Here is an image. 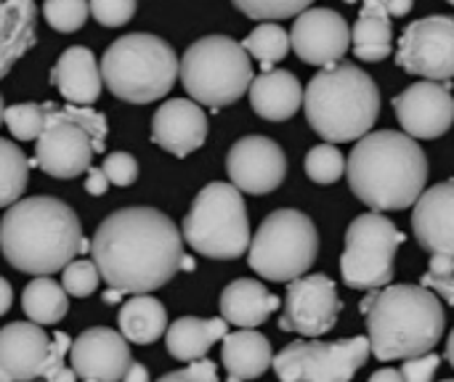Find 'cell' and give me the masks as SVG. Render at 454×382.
<instances>
[{"label":"cell","instance_id":"db71d44e","mask_svg":"<svg viewBox=\"0 0 454 382\" xmlns=\"http://www.w3.org/2000/svg\"><path fill=\"white\" fill-rule=\"evenodd\" d=\"M3 112H5V106H3V98H0V122H3Z\"/></svg>","mask_w":454,"mask_h":382},{"label":"cell","instance_id":"52a82bcc","mask_svg":"<svg viewBox=\"0 0 454 382\" xmlns=\"http://www.w3.org/2000/svg\"><path fill=\"white\" fill-rule=\"evenodd\" d=\"M178 74L200 106L223 109L250 90L253 64L242 43L226 35H207L186 48Z\"/></svg>","mask_w":454,"mask_h":382},{"label":"cell","instance_id":"816d5d0a","mask_svg":"<svg viewBox=\"0 0 454 382\" xmlns=\"http://www.w3.org/2000/svg\"><path fill=\"white\" fill-rule=\"evenodd\" d=\"M447 362L452 364L454 370V330L450 332V340H447Z\"/></svg>","mask_w":454,"mask_h":382},{"label":"cell","instance_id":"bcb514c9","mask_svg":"<svg viewBox=\"0 0 454 382\" xmlns=\"http://www.w3.org/2000/svg\"><path fill=\"white\" fill-rule=\"evenodd\" d=\"M412 3H415V0H386L391 16H407V13L412 11Z\"/></svg>","mask_w":454,"mask_h":382},{"label":"cell","instance_id":"8992f818","mask_svg":"<svg viewBox=\"0 0 454 382\" xmlns=\"http://www.w3.org/2000/svg\"><path fill=\"white\" fill-rule=\"evenodd\" d=\"M178 56L170 43L149 32L117 37L101 58V77L112 96L128 104H149L173 88L178 77Z\"/></svg>","mask_w":454,"mask_h":382},{"label":"cell","instance_id":"5bb4252c","mask_svg":"<svg viewBox=\"0 0 454 382\" xmlns=\"http://www.w3.org/2000/svg\"><path fill=\"white\" fill-rule=\"evenodd\" d=\"M340 308L343 306L335 282L330 277L303 274L287 282V298H285V314L279 319V330L303 338H322L335 327Z\"/></svg>","mask_w":454,"mask_h":382},{"label":"cell","instance_id":"ee69618b","mask_svg":"<svg viewBox=\"0 0 454 382\" xmlns=\"http://www.w3.org/2000/svg\"><path fill=\"white\" fill-rule=\"evenodd\" d=\"M106 186H109V178L101 168H88V175H85V191L93 194V197H101L106 194Z\"/></svg>","mask_w":454,"mask_h":382},{"label":"cell","instance_id":"5b68a950","mask_svg":"<svg viewBox=\"0 0 454 382\" xmlns=\"http://www.w3.org/2000/svg\"><path fill=\"white\" fill-rule=\"evenodd\" d=\"M303 106L311 130L325 141H359L380 114V90L364 69L338 61L311 77Z\"/></svg>","mask_w":454,"mask_h":382},{"label":"cell","instance_id":"f5cc1de1","mask_svg":"<svg viewBox=\"0 0 454 382\" xmlns=\"http://www.w3.org/2000/svg\"><path fill=\"white\" fill-rule=\"evenodd\" d=\"M181 271H194V261L184 255V258H181Z\"/></svg>","mask_w":454,"mask_h":382},{"label":"cell","instance_id":"9c48e42d","mask_svg":"<svg viewBox=\"0 0 454 382\" xmlns=\"http://www.w3.org/2000/svg\"><path fill=\"white\" fill-rule=\"evenodd\" d=\"M319 255L314 221L301 210L271 213L247 247L250 269L269 282H293L303 277Z\"/></svg>","mask_w":454,"mask_h":382},{"label":"cell","instance_id":"7a4b0ae2","mask_svg":"<svg viewBox=\"0 0 454 382\" xmlns=\"http://www.w3.org/2000/svg\"><path fill=\"white\" fill-rule=\"evenodd\" d=\"M0 250L24 274H56L90 250L74 210L56 197H27L8 205L0 221Z\"/></svg>","mask_w":454,"mask_h":382},{"label":"cell","instance_id":"277c9868","mask_svg":"<svg viewBox=\"0 0 454 382\" xmlns=\"http://www.w3.org/2000/svg\"><path fill=\"white\" fill-rule=\"evenodd\" d=\"M370 354L380 362H407L428 354L444 335V306L423 285H386L362 300Z\"/></svg>","mask_w":454,"mask_h":382},{"label":"cell","instance_id":"836d02e7","mask_svg":"<svg viewBox=\"0 0 454 382\" xmlns=\"http://www.w3.org/2000/svg\"><path fill=\"white\" fill-rule=\"evenodd\" d=\"M3 122L11 130L13 138L19 141H37V136L45 128V112L43 104H13L5 106Z\"/></svg>","mask_w":454,"mask_h":382},{"label":"cell","instance_id":"681fc988","mask_svg":"<svg viewBox=\"0 0 454 382\" xmlns=\"http://www.w3.org/2000/svg\"><path fill=\"white\" fill-rule=\"evenodd\" d=\"M125 298V292L122 290H117V287H109L106 292H104V300L109 303V306H114V303H120Z\"/></svg>","mask_w":454,"mask_h":382},{"label":"cell","instance_id":"f1b7e54d","mask_svg":"<svg viewBox=\"0 0 454 382\" xmlns=\"http://www.w3.org/2000/svg\"><path fill=\"white\" fill-rule=\"evenodd\" d=\"M168 330V311L160 300L149 298V292H138L120 308V332L128 343L152 346Z\"/></svg>","mask_w":454,"mask_h":382},{"label":"cell","instance_id":"603a6c76","mask_svg":"<svg viewBox=\"0 0 454 382\" xmlns=\"http://www.w3.org/2000/svg\"><path fill=\"white\" fill-rule=\"evenodd\" d=\"M250 104L258 117L285 122L303 109V85L287 69H263L250 82Z\"/></svg>","mask_w":454,"mask_h":382},{"label":"cell","instance_id":"f546056e","mask_svg":"<svg viewBox=\"0 0 454 382\" xmlns=\"http://www.w3.org/2000/svg\"><path fill=\"white\" fill-rule=\"evenodd\" d=\"M21 308H24L29 322L59 324L69 311V292L56 279H48V274H40L37 279H32L24 287Z\"/></svg>","mask_w":454,"mask_h":382},{"label":"cell","instance_id":"7402d4cb","mask_svg":"<svg viewBox=\"0 0 454 382\" xmlns=\"http://www.w3.org/2000/svg\"><path fill=\"white\" fill-rule=\"evenodd\" d=\"M51 82L69 104H96L104 88L101 64L96 61L90 48L72 45L56 58L51 69Z\"/></svg>","mask_w":454,"mask_h":382},{"label":"cell","instance_id":"d590c367","mask_svg":"<svg viewBox=\"0 0 454 382\" xmlns=\"http://www.w3.org/2000/svg\"><path fill=\"white\" fill-rule=\"evenodd\" d=\"M61 285H64V290H67L72 298H88V295H93V292L98 290V285H101V271H98V266H96L93 258H90V261L74 258V261H69V263L61 269Z\"/></svg>","mask_w":454,"mask_h":382},{"label":"cell","instance_id":"ffe728a7","mask_svg":"<svg viewBox=\"0 0 454 382\" xmlns=\"http://www.w3.org/2000/svg\"><path fill=\"white\" fill-rule=\"evenodd\" d=\"M51 354V338L37 322H13L0 330V370L11 380L43 378Z\"/></svg>","mask_w":454,"mask_h":382},{"label":"cell","instance_id":"484cf974","mask_svg":"<svg viewBox=\"0 0 454 382\" xmlns=\"http://www.w3.org/2000/svg\"><path fill=\"white\" fill-rule=\"evenodd\" d=\"M221 362L226 367L229 380H255L271 367L274 351L266 335L250 327H239V332L223 335Z\"/></svg>","mask_w":454,"mask_h":382},{"label":"cell","instance_id":"60d3db41","mask_svg":"<svg viewBox=\"0 0 454 382\" xmlns=\"http://www.w3.org/2000/svg\"><path fill=\"white\" fill-rule=\"evenodd\" d=\"M439 356L434 351L428 354H420V356H412L407 359V364L402 367V380L407 382H428L434 380L436 370H439Z\"/></svg>","mask_w":454,"mask_h":382},{"label":"cell","instance_id":"4316f807","mask_svg":"<svg viewBox=\"0 0 454 382\" xmlns=\"http://www.w3.org/2000/svg\"><path fill=\"white\" fill-rule=\"evenodd\" d=\"M229 332V322L221 319H197V316H181L165 330V346L168 354L176 362H194L207 356V351L223 340Z\"/></svg>","mask_w":454,"mask_h":382},{"label":"cell","instance_id":"ab89813d","mask_svg":"<svg viewBox=\"0 0 454 382\" xmlns=\"http://www.w3.org/2000/svg\"><path fill=\"white\" fill-rule=\"evenodd\" d=\"M101 170L106 173L109 183H114V186H130L138 178V162L128 152H109L104 157Z\"/></svg>","mask_w":454,"mask_h":382},{"label":"cell","instance_id":"74e56055","mask_svg":"<svg viewBox=\"0 0 454 382\" xmlns=\"http://www.w3.org/2000/svg\"><path fill=\"white\" fill-rule=\"evenodd\" d=\"M420 285L434 290L442 300L454 306V255L431 253V263H428V271L423 274Z\"/></svg>","mask_w":454,"mask_h":382},{"label":"cell","instance_id":"cb8c5ba5","mask_svg":"<svg viewBox=\"0 0 454 382\" xmlns=\"http://www.w3.org/2000/svg\"><path fill=\"white\" fill-rule=\"evenodd\" d=\"M37 40V0H0V80Z\"/></svg>","mask_w":454,"mask_h":382},{"label":"cell","instance_id":"7dc6e473","mask_svg":"<svg viewBox=\"0 0 454 382\" xmlns=\"http://www.w3.org/2000/svg\"><path fill=\"white\" fill-rule=\"evenodd\" d=\"M125 380L133 382V380H149V372L141 367V364H136V362H130V367H128V372H125Z\"/></svg>","mask_w":454,"mask_h":382},{"label":"cell","instance_id":"4dcf8cb0","mask_svg":"<svg viewBox=\"0 0 454 382\" xmlns=\"http://www.w3.org/2000/svg\"><path fill=\"white\" fill-rule=\"evenodd\" d=\"M29 168L32 165L24 152L16 144L0 138V207H8L21 199L29 181Z\"/></svg>","mask_w":454,"mask_h":382},{"label":"cell","instance_id":"f35d334b","mask_svg":"<svg viewBox=\"0 0 454 382\" xmlns=\"http://www.w3.org/2000/svg\"><path fill=\"white\" fill-rule=\"evenodd\" d=\"M90 13L101 27H122L136 13V0H88Z\"/></svg>","mask_w":454,"mask_h":382},{"label":"cell","instance_id":"1f68e13d","mask_svg":"<svg viewBox=\"0 0 454 382\" xmlns=\"http://www.w3.org/2000/svg\"><path fill=\"white\" fill-rule=\"evenodd\" d=\"M245 51L261 61L263 69H274L277 61H282L287 56V51L293 48L290 45V35L285 32V27L274 24V21H263L258 24L245 40H242Z\"/></svg>","mask_w":454,"mask_h":382},{"label":"cell","instance_id":"8d00e7d4","mask_svg":"<svg viewBox=\"0 0 454 382\" xmlns=\"http://www.w3.org/2000/svg\"><path fill=\"white\" fill-rule=\"evenodd\" d=\"M237 11H242L250 19L258 21H277V19H290L306 11L314 0H231Z\"/></svg>","mask_w":454,"mask_h":382},{"label":"cell","instance_id":"d6986e66","mask_svg":"<svg viewBox=\"0 0 454 382\" xmlns=\"http://www.w3.org/2000/svg\"><path fill=\"white\" fill-rule=\"evenodd\" d=\"M207 138V117L192 98L165 101L152 120V141L176 157H189Z\"/></svg>","mask_w":454,"mask_h":382},{"label":"cell","instance_id":"8fae6325","mask_svg":"<svg viewBox=\"0 0 454 382\" xmlns=\"http://www.w3.org/2000/svg\"><path fill=\"white\" fill-rule=\"evenodd\" d=\"M370 359V338H351L335 343H290L282 348L271 367L279 380L287 382H346Z\"/></svg>","mask_w":454,"mask_h":382},{"label":"cell","instance_id":"2e32d148","mask_svg":"<svg viewBox=\"0 0 454 382\" xmlns=\"http://www.w3.org/2000/svg\"><path fill=\"white\" fill-rule=\"evenodd\" d=\"M450 80H423L394 98L396 117L412 138H442L454 122V96Z\"/></svg>","mask_w":454,"mask_h":382},{"label":"cell","instance_id":"44dd1931","mask_svg":"<svg viewBox=\"0 0 454 382\" xmlns=\"http://www.w3.org/2000/svg\"><path fill=\"white\" fill-rule=\"evenodd\" d=\"M412 231L423 250L454 255V181L436 183L418 197Z\"/></svg>","mask_w":454,"mask_h":382},{"label":"cell","instance_id":"7c38bea8","mask_svg":"<svg viewBox=\"0 0 454 382\" xmlns=\"http://www.w3.org/2000/svg\"><path fill=\"white\" fill-rule=\"evenodd\" d=\"M43 112H45V128L37 136V146H35L37 168L51 178H61V181L88 173L90 160L96 154L90 133L80 122L61 114L59 104L53 101H45Z\"/></svg>","mask_w":454,"mask_h":382},{"label":"cell","instance_id":"9a60e30c","mask_svg":"<svg viewBox=\"0 0 454 382\" xmlns=\"http://www.w3.org/2000/svg\"><path fill=\"white\" fill-rule=\"evenodd\" d=\"M226 173L242 194H271L287 175V157L282 146L266 136L239 138L226 157Z\"/></svg>","mask_w":454,"mask_h":382},{"label":"cell","instance_id":"9f6ffc18","mask_svg":"<svg viewBox=\"0 0 454 382\" xmlns=\"http://www.w3.org/2000/svg\"><path fill=\"white\" fill-rule=\"evenodd\" d=\"M447 3H452V5H454V0H447Z\"/></svg>","mask_w":454,"mask_h":382},{"label":"cell","instance_id":"30bf717a","mask_svg":"<svg viewBox=\"0 0 454 382\" xmlns=\"http://www.w3.org/2000/svg\"><path fill=\"white\" fill-rule=\"evenodd\" d=\"M407 237L380 215V210L356 215L346 229V250L340 258L343 282L351 290H380L394 279L396 250Z\"/></svg>","mask_w":454,"mask_h":382},{"label":"cell","instance_id":"3957f363","mask_svg":"<svg viewBox=\"0 0 454 382\" xmlns=\"http://www.w3.org/2000/svg\"><path fill=\"white\" fill-rule=\"evenodd\" d=\"M346 173L351 191L370 210H407L426 191L428 157L410 133L375 130L359 138Z\"/></svg>","mask_w":454,"mask_h":382},{"label":"cell","instance_id":"e575fe53","mask_svg":"<svg viewBox=\"0 0 454 382\" xmlns=\"http://www.w3.org/2000/svg\"><path fill=\"white\" fill-rule=\"evenodd\" d=\"M90 13L88 0H43V16L56 32H77Z\"/></svg>","mask_w":454,"mask_h":382},{"label":"cell","instance_id":"ac0fdd59","mask_svg":"<svg viewBox=\"0 0 454 382\" xmlns=\"http://www.w3.org/2000/svg\"><path fill=\"white\" fill-rule=\"evenodd\" d=\"M130 346L122 332L93 327L85 330L69 348V364L77 378L88 382H114L125 380L130 367Z\"/></svg>","mask_w":454,"mask_h":382},{"label":"cell","instance_id":"7bdbcfd3","mask_svg":"<svg viewBox=\"0 0 454 382\" xmlns=\"http://www.w3.org/2000/svg\"><path fill=\"white\" fill-rule=\"evenodd\" d=\"M69 348H72V340H69V335H64V332H56L53 335V340H51V354H48V362H45V370H43V378L45 380H51L61 367H64V356L69 354Z\"/></svg>","mask_w":454,"mask_h":382},{"label":"cell","instance_id":"c3c4849f","mask_svg":"<svg viewBox=\"0 0 454 382\" xmlns=\"http://www.w3.org/2000/svg\"><path fill=\"white\" fill-rule=\"evenodd\" d=\"M383 380H402V372H396V370H380V372H375L372 375V382H383Z\"/></svg>","mask_w":454,"mask_h":382},{"label":"cell","instance_id":"f907efd6","mask_svg":"<svg viewBox=\"0 0 454 382\" xmlns=\"http://www.w3.org/2000/svg\"><path fill=\"white\" fill-rule=\"evenodd\" d=\"M51 380H67V382L77 380V372H74V370H64V367H61V370H59V372H56Z\"/></svg>","mask_w":454,"mask_h":382},{"label":"cell","instance_id":"11a10c76","mask_svg":"<svg viewBox=\"0 0 454 382\" xmlns=\"http://www.w3.org/2000/svg\"><path fill=\"white\" fill-rule=\"evenodd\" d=\"M0 380H11V378H8V375H5V372L0 370Z\"/></svg>","mask_w":454,"mask_h":382},{"label":"cell","instance_id":"e0dca14e","mask_svg":"<svg viewBox=\"0 0 454 382\" xmlns=\"http://www.w3.org/2000/svg\"><path fill=\"white\" fill-rule=\"evenodd\" d=\"M290 45L301 61L314 66H333L343 61L351 48V29L333 8H306L290 29Z\"/></svg>","mask_w":454,"mask_h":382},{"label":"cell","instance_id":"ba28073f","mask_svg":"<svg viewBox=\"0 0 454 382\" xmlns=\"http://www.w3.org/2000/svg\"><path fill=\"white\" fill-rule=\"evenodd\" d=\"M184 242L205 258L237 261L250 247V221L242 191L234 183L213 181L192 202L184 218Z\"/></svg>","mask_w":454,"mask_h":382},{"label":"cell","instance_id":"6da1fadb","mask_svg":"<svg viewBox=\"0 0 454 382\" xmlns=\"http://www.w3.org/2000/svg\"><path fill=\"white\" fill-rule=\"evenodd\" d=\"M90 258L109 287L125 295L154 292L181 271L184 234L154 207H125L98 223Z\"/></svg>","mask_w":454,"mask_h":382},{"label":"cell","instance_id":"d4e9b609","mask_svg":"<svg viewBox=\"0 0 454 382\" xmlns=\"http://www.w3.org/2000/svg\"><path fill=\"white\" fill-rule=\"evenodd\" d=\"M221 316L234 327H261L269 316L282 306L277 295H271L258 279H237L221 292Z\"/></svg>","mask_w":454,"mask_h":382},{"label":"cell","instance_id":"6f0895ef","mask_svg":"<svg viewBox=\"0 0 454 382\" xmlns=\"http://www.w3.org/2000/svg\"><path fill=\"white\" fill-rule=\"evenodd\" d=\"M348 3H354V0H348Z\"/></svg>","mask_w":454,"mask_h":382},{"label":"cell","instance_id":"b9f144b4","mask_svg":"<svg viewBox=\"0 0 454 382\" xmlns=\"http://www.w3.org/2000/svg\"><path fill=\"white\" fill-rule=\"evenodd\" d=\"M162 380L165 382H210V380H218V370H215V364L210 362V359H194V362H189V367H184V370H178V372H168V375H162Z\"/></svg>","mask_w":454,"mask_h":382},{"label":"cell","instance_id":"83f0119b","mask_svg":"<svg viewBox=\"0 0 454 382\" xmlns=\"http://www.w3.org/2000/svg\"><path fill=\"white\" fill-rule=\"evenodd\" d=\"M394 45V27L386 0H364L351 29V51L362 61H383Z\"/></svg>","mask_w":454,"mask_h":382},{"label":"cell","instance_id":"f6af8a7d","mask_svg":"<svg viewBox=\"0 0 454 382\" xmlns=\"http://www.w3.org/2000/svg\"><path fill=\"white\" fill-rule=\"evenodd\" d=\"M11 306H13V290H11V285L0 277V316L8 314Z\"/></svg>","mask_w":454,"mask_h":382},{"label":"cell","instance_id":"d6a6232c","mask_svg":"<svg viewBox=\"0 0 454 382\" xmlns=\"http://www.w3.org/2000/svg\"><path fill=\"white\" fill-rule=\"evenodd\" d=\"M346 165H348V162H346L343 152H340L335 144H330V141L314 146V149L306 154V162H303L306 175H309L314 183H322V186L340 181V178L346 175Z\"/></svg>","mask_w":454,"mask_h":382},{"label":"cell","instance_id":"4fadbf2b","mask_svg":"<svg viewBox=\"0 0 454 382\" xmlns=\"http://www.w3.org/2000/svg\"><path fill=\"white\" fill-rule=\"evenodd\" d=\"M396 64L426 80H452L454 77V19L452 16H426L412 21L396 51Z\"/></svg>","mask_w":454,"mask_h":382}]
</instances>
